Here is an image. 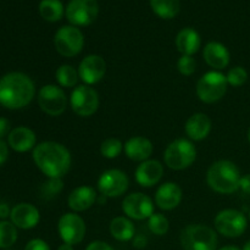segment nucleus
<instances>
[{"label": "nucleus", "instance_id": "nucleus-25", "mask_svg": "<svg viewBox=\"0 0 250 250\" xmlns=\"http://www.w3.org/2000/svg\"><path fill=\"white\" fill-rule=\"evenodd\" d=\"M110 233L119 242H129L136 236V229L131 219L126 216L114 217L110 222Z\"/></svg>", "mask_w": 250, "mask_h": 250}, {"label": "nucleus", "instance_id": "nucleus-21", "mask_svg": "<svg viewBox=\"0 0 250 250\" xmlns=\"http://www.w3.org/2000/svg\"><path fill=\"white\" fill-rule=\"evenodd\" d=\"M124 151L128 159L137 163L149 160L154 151V146L150 139L142 136H134L127 139L124 144Z\"/></svg>", "mask_w": 250, "mask_h": 250}, {"label": "nucleus", "instance_id": "nucleus-39", "mask_svg": "<svg viewBox=\"0 0 250 250\" xmlns=\"http://www.w3.org/2000/svg\"><path fill=\"white\" fill-rule=\"evenodd\" d=\"M239 189L246 194H250V173L242 176L239 181Z\"/></svg>", "mask_w": 250, "mask_h": 250}, {"label": "nucleus", "instance_id": "nucleus-24", "mask_svg": "<svg viewBox=\"0 0 250 250\" xmlns=\"http://www.w3.org/2000/svg\"><path fill=\"white\" fill-rule=\"evenodd\" d=\"M175 44L177 50L182 55L193 56L195 53H198V50L202 46V38L194 28L186 27L177 33Z\"/></svg>", "mask_w": 250, "mask_h": 250}, {"label": "nucleus", "instance_id": "nucleus-40", "mask_svg": "<svg viewBox=\"0 0 250 250\" xmlns=\"http://www.w3.org/2000/svg\"><path fill=\"white\" fill-rule=\"evenodd\" d=\"M9 158V146L2 139H0V166L6 163Z\"/></svg>", "mask_w": 250, "mask_h": 250}, {"label": "nucleus", "instance_id": "nucleus-23", "mask_svg": "<svg viewBox=\"0 0 250 250\" xmlns=\"http://www.w3.org/2000/svg\"><path fill=\"white\" fill-rule=\"evenodd\" d=\"M212 122L211 119L207 114L203 112H197L189 116L185 125L186 134L190 141L199 142L207 138L211 132Z\"/></svg>", "mask_w": 250, "mask_h": 250}, {"label": "nucleus", "instance_id": "nucleus-26", "mask_svg": "<svg viewBox=\"0 0 250 250\" xmlns=\"http://www.w3.org/2000/svg\"><path fill=\"white\" fill-rule=\"evenodd\" d=\"M150 6L156 16L171 20L180 12L181 2L180 0H150Z\"/></svg>", "mask_w": 250, "mask_h": 250}, {"label": "nucleus", "instance_id": "nucleus-14", "mask_svg": "<svg viewBox=\"0 0 250 250\" xmlns=\"http://www.w3.org/2000/svg\"><path fill=\"white\" fill-rule=\"evenodd\" d=\"M122 211L131 220H148L154 214V202L144 193H131L122 200Z\"/></svg>", "mask_w": 250, "mask_h": 250}, {"label": "nucleus", "instance_id": "nucleus-28", "mask_svg": "<svg viewBox=\"0 0 250 250\" xmlns=\"http://www.w3.org/2000/svg\"><path fill=\"white\" fill-rule=\"evenodd\" d=\"M55 80L61 88L77 87V83L80 81L78 70L72 65L63 63V65L59 66L58 70L55 71Z\"/></svg>", "mask_w": 250, "mask_h": 250}, {"label": "nucleus", "instance_id": "nucleus-8", "mask_svg": "<svg viewBox=\"0 0 250 250\" xmlns=\"http://www.w3.org/2000/svg\"><path fill=\"white\" fill-rule=\"evenodd\" d=\"M215 231L227 238H237L246 232L248 219L244 212L236 209H224L219 211L214 220Z\"/></svg>", "mask_w": 250, "mask_h": 250}, {"label": "nucleus", "instance_id": "nucleus-38", "mask_svg": "<svg viewBox=\"0 0 250 250\" xmlns=\"http://www.w3.org/2000/svg\"><path fill=\"white\" fill-rule=\"evenodd\" d=\"M132 244H133L134 248L144 249L146 247V244H148V239L144 236H142V234H136L134 238L132 239Z\"/></svg>", "mask_w": 250, "mask_h": 250}, {"label": "nucleus", "instance_id": "nucleus-6", "mask_svg": "<svg viewBox=\"0 0 250 250\" xmlns=\"http://www.w3.org/2000/svg\"><path fill=\"white\" fill-rule=\"evenodd\" d=\"M229 88L226 75L216 70L209 71L199 78L197 83L198 98L205 104H214L225 97Z\"/></svg>", "mask_w": 250, "mask_h": 250}, {"label": "nucleus", "instance_id": "nucleus-44", "mask_svg": "<svg viewBox=\"0 0 250 250\" xmlns=\"http://www.w3.org/2000/svg\"><path fill=\"white\" fill-rule=\"evenodd\" d=\"M242 250H250V241H248L246 244H244L243 249H242Z\"/></svg>", "mask_w": 250, "mask_h": 250}, {"label": "nucleus", "instance_id": "nucleus-33", "mask_svg": "<svg viewBox=\"0 0 250 250\" xmlns=\"http://www.w3.org/2000/svg\"><path fill=\"white\" fill-rule=\"evenodd\" d=\"M227 83L229 85H232L234 88L242 87L244 83L248 81V72L242 66H234V67L229 68V71L226 75Z\"/></svg>", "mask_w": 250, "mask_h": 250}, {"label": "nucleus", "instance_id": "nucleus-4", "mask_svg": "<svg viewBox=\"0 0 250 250\" xmlns=\"http://www.w3.org/2000/svg\"><path fill=\"white\" fill-rule=\"evenodd\" d=\"M180 241L183 250H216L219 243L216 231L200 224L186 226L181 231Z\"/></svg>", "mask_w": 250, "mask_h": 250}, {"label": "nucleus", "instance_id": "nucleus-35", "mask_svg": "<svg viewBox=\"0 0 250 250\" xmlns=\"http://www.w3.org/2000/svg\"><path fill=\"white\" fill-rule=\"evenodd\" d=\"M24 250H50V247L48 246L45 241L41 238L31 239L24 247Z\"/></svg>", "mask_w": 250, "mask_h": 250}, {"label": "nucleus", "instance_id": "nucleus-11", "mask_svg": "<svg viewBox=\"0 0 250 250\" xmlns=\"http://www.w3.org/2000/svg\"><path fill=\"white\" fill-rule=\"evenodd\" d=\"M99 4L97 0H71L65 10L67 21L72 26H89L97 20Z\"/></svg>", "mask_w": 250, "mask_h": 250}, {"label": "nucleus", "instance_id": "nucleus-29", "mask_svg": "<svg viewBox=\"0 0 250 250\" xmlns=\"http://www.w3.org/2000/svg\"><path fill=\"white\" fill-rule=\"evenodd\" d=\"M17 241V227L11 221H0V249H9Z\"/></svg>", "mask_w": 250, "mask_h": 250}, {"label": "nucleus", "instance_id": "nucleus-46", "mask_svg": "<svg viewBox=\"0 0 250 250\" xmlns=\"http://www.w3.org/2000/svg\"><path fill=\"white\" fill-rule=\"evenodd\" d=\"M248 216H249V220H250V210H249V214H248Z\"/></svg>", "mask_w": 250, "mask_h": 250}, {"label": "nucleus", "instance_id": "nucleus-34", "mask_svg": "<svg viewBox=\"0 0 250 250\" xmlns=\"http://www.w3.org/2000/svg\"><path fill=\"white\" fill-rule=\"evenodd\" d=\"M177 70L182 76L189 77L197 70V61L190 55H181L177 60Z\"/></svg>", "mask_w": 250, "mask_h": 250}, {"label": "nucleus", "instance_id": "nucleus-9", "mask_svg": "<svg viewBox=\"0 0 250 250\" xmlns=\"http://www.w3.org/2000/svg\"><path fill=\"white\" fill-rule=\"evenodd\" d=\"M68 103L77 116L90 117L99 109V94L92 85L80 84L73 88Z\"/></svg>", "mask_w": 250, "mask_h": 250}, {"label": "nucleus", "instance_id": "nucleus-31", "mask_svg": "<svg viewBox=\"0 0 250 250\" xmlns=\"http://www.w3.org/2000/svg\"><path fill=\"white\" fill-rule=\"evenodd\" d=\"M148 229L155 236H164L170 229V222L164 214L154 212L148 219Z\"/></svg>", "mask_w": 250, "mask_h": 250}, {"label": "nucleus", "instance_id": "nucleus-3", "mask_svg": "<svg viewBox=\"0 0 250 250\" xmlns=\"http://www.w3.org/2000/svg\"><path fill=\"white\" fill-rule=\"evenodd\" d=\"M241 171L231 160H219L207 172V183L214 192L232 194L239 189Z\"/></svg>", "mask_w": 250, "mask_h": 250}, {"label": "nucleus", "instance_id": "nucleus-7", "mask_svg": "<svg viewBox=\"0 0 250 250\" xmlns=\"http://www.w3.org/2000/svg\"><path fill=\"white\" fill-rule=\"evenodd\" d=\"M54 46L63 58H75L83 50L84 36L78 27L72 24L62 26L54 36Z\"/></svg>", "mask_w": 250, "mask_h": 250}, {"label": "nucleus", "instance_id": "nucleus-17", "mask_svg": "<svg viewBox=\"0 0 250 250\" xmlns=\"http://www.w3.org/2000/svg\"><path fill=\"white\" fill-rule=\"evenodd\" d=\"M10 220L17 229H31L39 224L41 214L33 204L20 203L11 209Z\"/></svg>", "mask_w": 250, "mask_h": 250}, {"label": "nucleus", "instance_id": "nucleus-45", "mask_svg": "<svg viewBox=\"0 0 250 250\" xmlns=\"http://www.w3.org/2000/svg\"><path fill=\"white\" fill-rule=\"evenodd\" d=\"M248 141H249V143H250V127H249V129H248Z\"/></svg>", "mask_w": 250, "mask_h": 250}, {"label": "nucleus", "instance_id": "nucleus-42", "mask_svg": "<svg viewBox=\"0 0 250 250\" xmlns=\"http://www.w3.org/2000/svg\"><path fill=\"white\" fill-rule=\"evenodd\" d=\"M58 250H73V246L67 243H62L60 247H59Z\"/></svg>", "mask_w": 250, "mask_h": 250}, {"label": "nucleus", "instance_id": "nucleus-22", "mask_svg": "<svg viewBox=\"0 0 250 250\" xmlns=\"http://www.w3.org/2000/svg\"><path fill=\"white\" fill-rule=\"evenodd\" d=\"M7 143L12 150L17 153H26L37 146V136L33 129L26 126H19L11 129L7 136Z\"/></svg>", "mask_w": 250, "mask_h": 250}, {"label": "nucleus", "instance_id": "nucleus-19", "mask_svg": "<svg viewBox=\"0 0 250 250\" xmlns=\"http://www.w3.org/2000/svg\"><path fill=\"white\" fill-rule=\"evenodd\" d=\"M98 202L97 190L90 186H80L67 197V205L73 212H82L90 209Z\"/></svg>", "mask_w": 250, "mask_h": 250}, {"label": "nucleus", "instance_id": "nucleus-10", "mask_svg": "<svg viewBox=\"0 0 250 250\" xmlns=\"http://www.w3.org/2000/svg\"><path fill=\"white\" fill-rule=\"evenodd\" d=\"M38 104L42 111L49 116H60L67 109L68 99L58 84H45L38 92Z\"/></svg>", "mask_w": 250, "mask_h": 250}, {"label": "nucleus", "instance_id": "nucleus-1", "mask_svg": "<svg viewBox=\"0 0 250 250\" xmlns=\"http://www.w3.org/2000/svg\"><path fill=\"white\" fill-rule=\"evenodd\" d=\"M34 164L48 178H62L72 165L71 153L63 144L45 141L37 144L32 153Z\"/></svg>", "mask_w": 250, "mask_h": 250}, {"label": "nucleus", "instance_id": "nucleus-30", "mask_svg": "<svg viewBox=\"0 0 250 250\" xmlns=\"http://www.w3.org/2000/svg\"><path fill=\"white\" fill-rule=\"evenodd\" d=\"M124 151V143L117 138H106L100 144V154L105 159H116Z\"/></svg>", "mask_w": 250, "mask_h": 250}, {"label": "nucleus", "instance_id": "nucleus-47", "mask_svg": "<svg viewBox=\"0 0 250 250\" xmlns=\"http://www.w3.org/2000/svg\"><path fill=\"white\" fill-rule=\"evenodd\" d=\"M4 250H9V249H4Z\"/></svg>", "mask_w": 250, "mask_h": 250}, {"label": "nucleus", "instance_id": "nucleus-27", "mask_svg": "<svg viewBox=\"0 0 250 250\" xmlns=\"http://www.w3.org/2000/svg\"><path fill=\"white\" fill-rule=\"evenodd\" d=\"M39 14L45 21L58 22L62 19L65 10L60 0H42L39 4Z\"/></svg>", "mask_w": 250, "mask_h": 250}, {"label": "nucleus", "instance_id": "nucleus-41", "mask_svg": "<svg viewBox=\"0 0 250 250\" xmlns=\"http://www.w3.org/2000/svg\"><path fill=\"white\" fill-rule=\"evenodd\" d=\"M10 214H11V209L9 208V205L1 203L0 204V219H6V217H10Z\"/></svg>", "mask_w": 250, "mask_h": 250}, {"label": "nucleus", "instance_id": "nucleus-18", "mask_svg": "<svg viewBox=\"0 0 250 250\" xmlns=\"http://www.w3.org/2000/svg\"><path fill=\"white\" fill-rule=\"evenodd\" d=\"M183 198L182 188L175 182H165L155 192V204L159 209L171 211L181 204Z\"/></svg>", "mask_w": 250, "mask_h": 250}, {"label": "nucleus", "instance_id": "nucleus-16", "mask_svg": "<svg viewBox=\"0 0 250 250\" xmlns=\"http://www.w3.org/2000/svg\"><path fill=\"white\" fill-rule=\"evenodd\" d=\"M164 176V165L158 160L149 159L137 166L134 171L136 182L141 187L150 188L158 185Z\"/></svg>", "mask_w": 250, "mask_h": 250}, {"label": "nucleus", "instance_id": "nucleus-37", "mask_svg": "<svg viewBox=\"0 0 250 250\" xmlns=\"http://www.w3.org/2000/svg\"><path fill=\"white\" fill-rule=\"evenodd\" d=\"M10 132H11L10 121L7 119H5V117H0V139L9 136Z\"/></svg>", "mask_w": 250, "mask_h": 250}, {"label": "nucleus", "instance_id": "nucleus-36", "mask_svg": "<svg viewBox=\"0 0 250 250\" xmlns=\"http://www.w3.org/2000/svg\"><path fill=\"white\" fill-rule=\"evenodd\" d=\"M85 250H115L110 244H107L106 242L103 241H94L92 243L88 244V247Z\"/></svg>", "mask_w": 250, "mask_h": 250}, {"label": "nucleus", "instance_id": "nucleus-13", "mask_svg": "<svg viewBox=\"0 0 250 250\" xmlns=\"http://www.w3.org/2000/svg\"><path fill=\"white\" fill-rule=\"evenodd\" d=\"M128 185V177L124 171L119 168H110L100 175L97 187L100 194L104 197L117 198L126 193Z\"/></svg>", "mask_w": 250, "mask_h": 250}, {"label": "nucleus", "instance_id": "nucleus-20", "mask_svg": "<svg viewBox=\"0 0 250 250\" xmlns=\"http://www.w3.org/2000/svg\"><path fill=\"white\" fill-rule=\"evenodd\" d=\"M203 58L210 67L216 71H221L229 65L231 54L227 46L220 42H209L204 46Z\"/></svg>", "mask_w": 250, "mask_h": 250}, {"label": "nucleus", "instance_id": "nucleus-2", "mask_svg": "<svg viewBox=\"0 0 250 250\" xmlns=\"http://www.w3.org/2000/svg\"><path fill=\"white\" fill-rule=\"evenodd\" d=\"M36 95V87L28 75L9 72L0 78V104L10 110L26 107Z\"/></svg>", "mask_w": 250, "mask_h": 250}, {"label": "nucleus", "instance_id": "nucleus-12", "mask_svg": "<svg viewBox=\"0 0 250 250\" xmlns=\"http://www.w3.org/2000/svg\"><path fill=\"white\" fill-rule=\"evenodd\" d=\"M58 232L62 243L76 246L84 239L87 226L77 212H66L59 219Z\"/></svg>", "mask_w": 250, "mask_h": 250}, {"label": "nucleus", "instance_id": "nucleus-5", "mask_svg": "<svg viewBox=\"0 0 250 250\" xmlns=\"http://www.w3.org/2000/svg\"><path fill=\"white\" fill-rule=\"evenodd\" d=\"M197 159V148L190 139L177 138L164 151V161L168 168L181 171L193 165Z\"/></svg>", "mask_w": 250, "mask_h": 250}, {"label": "nucleus", "instance_id": "nucleus-43", "mask_svg": "<svg viewBox=\"0 0 250 250\" xmlns=\"http://www.w3.org/2000/svg\"><path fill=\"white\" fill-rule=\"evenodd\" d=\"M219 250H241V249L237 248V247H234V246H226V247H224V248H221Z\"/></svg>", "mask_w": 250, "mask_h": 250}, {"label": "nucleus", "instance_id": "nucleus-15", "mask_svg": "<svg viewBox=\"0 0 250 250\" xmlns=\"http://www.w3.org/2000/svg\"><path fill=\"white\" fill-rule=\"evenodd\" d=\"M80 80L84 84L93 85L99 83L106 73V61L97 54H89L84 56L78 65Z\"/></svg>", "mask_w": 250, "mask_h": 250}, {"label": "nucleus", "instance_id": "nucleus-32", "mask_svg": "<svg viewBox=\"0 0 250 250\" xmlns=\"http://www.w3.org/2000/svg\"><path fill=\"white\" fill-rule=\"evenodd\" d=\"M63 189L62 178H48L41 187V195L45 200H50L60 194Z\"/></svg>", "mask_w": 250, "mask_h": 250}]
</instances>
